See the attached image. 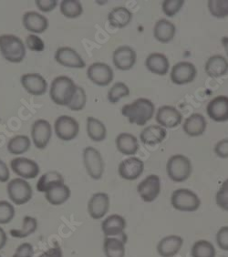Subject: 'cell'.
<instances>
[{
  "instance_id": "1",
  "label": "cell",
  "mask_w": 228,
  "mask_h": 257,
  "mask_svg": "<svg viewBox=\"0 0 228 257\" xmlns=\"http://www.w3.org/2000/svg\"><path fill=\"white\" fill-rule=\"evenodd\" d=\"M155 106L152 100L145 98L135 99L132 103L126 104L122 108V114L129 119L130 123L144 126L153 119Z\"/></svg>"
},
{
  "instance_id": "2",
  "label": "cell",
  "mask_w": 228,
  "mask_h": 257,
  "mask_svg": "<svg viewBox=\"0 0 228 257\" xmlns=\"http://www.w3.org/2000/svg\"><path fill=\"white\" fill-rule=\"evenodd\" d=\"M78 86L73 79L67 76H60L53 79L50 89L51 100L60 106H69L77 92Z\"/></svg>"
},
{
  "instance_id": "3",
  "label": "cell",
  "mask_w": 228,
  "mask_h": 257,
  "mask_svg": "<svg viewBox=\"0 0 228 257\" xmlns=\"http://www.w3.org/2000/svg\"><path fill=\"white\" fill-rule=\"evenodd\" d=\"M0 52L9 62L20 63L25 59L26 46L22 40L15 35H1Z\"/></svg>"
},
{
  "instance_id": "4",
  "label": "cell",
  "mask_w": 228,
  "mask_h": 257,
  "mask_svg": "<svg viewBox=\"0 0 228 257\" xmlns=\"http://www.w3.org/2000/svg\"><path fill=\"white\" fill-rule=\"evenodd\" d=\"M166 172L173 182L183 183L191 176L193 165L188 157L183 154H174L167 161Z\"/></svg>"
},
{
  "instance_id": "5",
  "label": "cell",
  "mask_w": 228,
  "mask_h": 257,
  "mask_svg": "<svg viewBox=\"0 0 228 257\" xmlns=\"http://www.w3.org/2000/svg\"><path fill=\"white\" fill-rule=\"evenodd\" d=\"M171 204L180 212L193 213L201 206V199L190 189H177L172 193Z\"/></svg>"
},
{
  "instance_id": "6",
  "label": "cell",
  "mask_w": 228,
  "mask_h": 257,
  "mask_svg": "<svg viewBox=\"0 0 228 257\" xmlns=\"http://www.w3.org/2000/svg\"><path fill=\"white\" fill-rule=\"evenodd\" d=\"M10 201L16 205H23L29 203L33 196V190L30 183L22 178L11 180L7 186Z\"/></svg>"
},
{
  "instance_id": "7",
  "label": "cell",
  "mask_w": 228,
  "mask_h": 257,
  "mask_svg": "<svg viewBox=\"0 0 228 257\" xmlns=\"http://www.w3.org/2000/svg\"><path fill=\"white\" fill-rule=\"evenodd\" d=\"M83 163L86 172L89 177L93 180H99L104 173V161L97 149L86 147L83 151Z\"/></svg>"
},
{
  "instance_id": "8",
  "label": "cell",
  "mask_w": 228,
  "mask_h": 257,
  "mask_svg": "<svg viewBox=\"0 0 228 257\" xmlns=\"http://www.w3.org/2000/svg\"><path fill=\"white\" fill-rule=\"evenodd\" d=\"M54 130L58 138L63 142H70L78 136L79 124L73 117L62 115L56 119Z\"/></svg>"
},
{
  "instance_id": "9",
  "label": "cell",
  "mask_w": 228,
  "mask_h": 257,
  "mask_svg": "<svg viewBox=\"0 0 228 257\" xmlns=\"http://www.w3.org/2000/svg\"><path fill=\"white\" fill-rule=\"evenodd\" d=\"M162 184L158 175L150 174L137 186V192L141 199L145 203H153L161 193Z\"/></svg>"
},
{
  "instance_id": "10",
  "label": "cell",
  "mask_w": 228,
  "mask_h": 257,
  "mask_svg": "<svg viewBox=\"0 0 228 257\" xmlns=\"http://www.w3.org/2000/svg\"><path fill=\"white\" fill-rule=\"evenodd\" d=\"M87 76L88 79L95 85L99 87H106L113 80V69L106 63L95 62L87 69Z\"/></svg>"
},
{
  "instance_id": "11",
  "label": "cell",
  "mask_w": 228,
  "mask_h": 257,
  "mask_svg": "<svg viewBox=\"0 0 228 257\" xmlns=\"http://www.w3.org/2000/svg\"><path fill=\"white\" fill-rule=\"evenodd\" d=\"M197 75L196 67L189 61H181L172 68L170 78L174 84L185 85L193 82Z\"/></svg>"
},
{
  "instance_id": "12",
  "label": "cell",
  "mask_w": 228,
  "mask_h": 257,
  "mask_svg": "<svg viewBox=\"0 0 228 257\" xmlns=\"http://www.w3.org/2000/svg\"><path fill=\"white\" fill-rule=\"evenodd\" d=\"M10 168L14 173L24 180L35 179L40 174V168L35 161L25 157H17L10 163Z\"/></svg>"
},
{
  "instance_id": "13",
  "label": "cell",
  "mask_w": 228,
  "mask_h": 257,
  "mask_svg": "<svg viewBox=\"0 0 228 257\" xmlns=\"http://www.w3.org/2000/svg\"><path fill=\"white\" fill-rule=\"evenodd\" d=\"M127 227V222L125 218L119 214H111L101 223V231L104 237H119L127 241L125 234V229Z\"/></svg>"
},
{
  "instance_id": "14",
  "label": "cell",
  "mask_w": 228,
  "mask_h": 257,
  "mask_svg": "<svg viewBox=\"0 0 228 257\" xmlns=\"http://www.w3.org/2000/svg\"><path fill=\"white\" fill-rule=\"evenodd\" d=\"M52 136V127L46 119H37L31 127V138L36 148L43 150L48 146Z\"/></svg>"
},
{
  "instance_id": "15",
  "label": "cell",
  "mask_w": 228,
  "mask_h": 257,
  "mask_svg": "<svg viewBox=\"0 0 228 257\" xmlns=\"http://www.w3.org/2000/svg\"><path fill=\"white\" fill-rule=\"evenodd\" d=\"M55 60L61 66L70 69H83L86 67L81 56L72 48L60 47L55 53Z\"/></svg>"
},
{
  "instance_id": "16",
  "label": "cell",
  "mask_w": 228,
  "mask_h": 257,
  "mask_svg": "<svg viewBox=\"0 0 228 257\" xmlns=\"http://www.w3.org/2000/svg\"><path fill=\"white\" fill-rule=\"evenodd\" d=\"M155 119L164 128H176L183 121V115L174 106L164 105L159 108Z\"/></svg>"
},
{
  "instance_id": "17",
  "label": "cell",
  "mask_w": 228,
  "mask_h": 257,
  "mask_svg": "<svg viewBox=\"0 0 228 257\" xmlns=\"http://www.w3.org/2000/svg\"><path fill=\"white\" fill-rule=\"evenodd\" d=\"M109 195L107 193H96L89 199L88 203V213L93 220H100L104 218L109 210Z\"/></svg>"
},
{
  "instance_id": "18",
  "label": "cell",
  "mask_w": 228,
  "mask_h": 257,
  "mask_svg": "<svg viewBox=\"0 0 228 257\" xmlns=\"http://www.w3.org/2000/svg\"><path fill=\"white\" fill-rule=\"evenodd\" d=\"M144 163L137 157H129L120 163L118 173L122 178L127 181H134L143 175Z\"/></svg>"
},
{
  "instance_id": "19",
  "label": "cell",
  "mask_w": 228,
  "mask_h": 257,
  "mask_svg": "<svg viewBox=\"0 0 228 257\" xmlns=\"http://www.w3.org/2000/svg\"><path fill=\"white\" fill-rule=\"evenodd\" d=\"M136 52L130 46H120L114 50L112 55L114 66L123 71L133 69L136 63Z\"/></svg>"
},
{
  "instance_id": "20",
  "label": "cell",
  "mask_w": 228,
  "mask_h": 257,
  "mask_svg": "<svg viewBox=\"0 0 228 257\" xmlns=\"http://www.w3.org/2000/svg\"><path fill=\"white\" fill-rule=\"evenodd\" d=\"M206 112L209 118L216 122L228 120V96L219 95L211 99L207 104Z\"/></svg>"
},
{
  "instance_id": "21",
  "label": "cell",
  "mask_w": 228,
  "mask_h": 257,
  "mask_svg": "<svg viewBox=\"0 0 228 257\" xmlns=\"http://www.w3.org/2000/svg\"><path fill=\"white\" fill-rule=\"evenodd\" d=\"M20 82L26 91L33 96L44 95L48 89V83L44 77L39 73L22 75Z\"/></svg>"
},
{
  "instance_id": "22",
  "label": "cell",
  "mask_w": 228,
  "mask_h": 257,
  "mask_svg": "<svg viewBox=\"0 0 228 257\" xmlns=\"http://www.w3.org/2000/svg\"><path fill=\"white\" fill-rule=\"evenodd\" d=\"M184 238L171 234L162 238L157 244V252L161 257H174L183 247Z\"/></svg>"
},
{
  "instance_id": "23",
  "label": "cell",
  "mask_w": 228,
  "mask_h": 257,
  "mask_svg": "<svg viewBox=\"0 0 228 257\" xmlns=\"http://www.w3.org/2000/svg\"><path fill=\"white\" fill-rule=\"evenodd\" d=\"M22 23L26 30L35 34H41L49 28L48 19L36 11L26 12L22 19Z\"/></svg>"
},
{
  "instance_id": "24",
  "label": "cell",
  "mask_w": 228,
  "mask_h": 257,
  "mask_svg": "<svg viewBox=\"0 0 228 257\" xmlns=\"http://www.w3.org/2000/svg\"><path fill=\"white\" fill-rule=\"evenodd\" d=\"M145 67L150 72L158 76H164L167 74L170 69V61L168 58L163 54L154 52L146 58Z\"/></svg>"
},
{
  "instance_id": "25",
  "label": "cell",
  "mask_w": 228,
  "mask_h": 257,
  "mask_svg": "<svg viewBox=\"0 0 228 257\" xmlns=\"http://www.w3.org/2000/svg\"><path fill=\"white\" fill-rule=\"evenodd\" d=\"M207 127V121L204 116L200 113H193L184 120L183 130L184 134L190 137H199L204 134Z\"/></svg>"
},
{
  "instance_id": "26",
  "label": "cell",
  "mask_w": 228,
  "mask_h": 257,
  "mask_svg": "<svg viewBox=\"0 0 228 257\" xmlns=\"http://www.w3.org/2000/svg\"><path fill=\"white\" fill-rule=\"evenodd\" d=\"M167 136V131L160 125H150L140 134V140L144 145L155 146L162 144Z\"/></svg>"
},
{
  "instance_id": "27",
  "label": "cell",
  "mask_w": 228,
  "mask_h": 257,
  "mask_svg": "<svg viewBox=\"0 0 228 257\" xmlns=\"http://www.w3.org/2000/svg\"><path fill=\"white\" fill-rule=\"evenodd\" d=\"M204 71L211 78H221L228 72V60L222 55H213L204 65Z\"/></svg>"
},
{
  "instance_id": "28",
  "label": "cell",
  "mask_w": 228,
  "mask_h": 257,
  "mask_svg": "<svg viewBox=\"0 0 228 257\" xmlns=\"http://www.w3.org/2000/svg\"><path fill=\"white\" fill-rule=\"evenodd\" d=\"M117 150L126 156H134L139 150V142L133 134L128 133L120 134L115 140Z\"/></svg>"
},
{
  "instance_id": "29",
  "label": "cell",
  "mask_w": 228,
  "mask_h": 257,
  "mask_svg": "<svg viewBox=\"0 0 228 257\" xmlns=\"http://www.w3.org/2000/svg\"><path fill=\"white\" fill-rule=\"evenodd\" d=\"M176 34V27L174 23L165 19L159 20L154 28V36L155 40L161 43H169L174 40Z\"/></svg>"
},
{
  "instance_id": "30",
  "label": "cell",
  "mask_w": 228,
  "mask_h": 257,
  "mask_svg": "<svg viewBox=\"0 0 228 257\" xmlns=\"http://www.w3.org/2000/svg\"><path fill=\"white\" fill-rule=\"evenodd\" d=\"M70 194L71 192L68 185H66L64 183H59L45 193V198L51 205L59 206L68 202Z\"/></svg>"
},
{
  "instance_id": "31",
  "label": "cell",
  "mask_w": 228,
  "mask_h": 257,
  "mask_svg": "<svg viewBox=\"0 0 228 257\" xmlns=\"http://www.w3.org/2000/svg\"><path fill=\"white\" fill-rule=\"evenodd\" d=\"M133 20V13L124 7H116L109 12L108 20L111 27L124 29L129 25Z\"/></svg>"
},
{
  "instance_id": "32",
  "label": "cell",
  "mask_w": 228,
  "mask_h": 257,
  "mask_svg": "<svg viewBox=\"0 0 228 257\" xmlns=\"http://www.w3.org/2000/svg\"><path fill=\"white\" fill-rule=\"evenodd\" d=\"M127 241L119 237H104L103 252L106 257H125Z\"/></svg>"
},
{
  "instance_id": "33",
  "label": "cell",
  "mask_w": 228,
  "mask_h": 257,
  "mask_svg": "<svg viewBox=\"0 0 228 257\" xmlns=\"http://www.w3.org/2000/svg\"><path fill=\"white\" fill-rule=\"evenodd\" d=\"M87 134L93 142L100 143L107 137V128L104 123L94 117L87 118Z\"/></svg>"
},
{
  "instance_id": "34",
  "label": "cell",
  "mask_w": 228,
  "mask_h": 257,
  "mask_svg": "<svg viewBox=\"0 0 228 257\" xmlns=\"http://www.w3.org/2000/svg\"><path fill=\"white\" fill-rule=\"evenodd\" d=\"M64 183L63 176L57 171H50L41 175L37 183V190L40 193H46L54 185Z\"/></svg>"
},
{
  "instance_id": "35",
  "label": "cell",
  "mask_w": 228,
  "mask_h": 257,
  "mask_svg": "<svg viewBox=\"0 0 228 257\" xmlns=\"http://www.w3.org/2000/svg\"><path fill=\"white\" fill-rule=\"evenodd\" d=\"M39 226L38 220L32 216L27 215L23 218V224L20 229H12L10 230V235L12 237L23 239L33 234L37 231Z\"/></svg>"
},
{
  "instance_id": "36",
  "label": "cell",
  "mask_w": 228,
  "mask_h": 257,
  "mask_svg": "<svg viewBox=\"0 0 228 257\" xmlns=\"http://www.w3.org/2000/svg\"><path fill=\"white\" fill-rule=\"evenodd\" d=\"M31 146L30 139L26 135H18L11 139L8 144V151L13 155H21L27 153Z\"/></svg>"
},
{
  "instance_id": "37",
  "label": "cell",
  "mask_w": 228,
  "mask_h": 257,
  "mask_svg": "<svg viewBox=\"0 0 228 257\" xmlns=\"http://www.w3.org/2000/svg\"><path fill=\"white\" fill-rule=\"evenodd\" d=\"M60 12L68 19H77L83 13V7L79 0H63L60 2Z\"/></svg>"
},
{
  "instance_id": "38",
  "label": "cell",
  "mask_w": 228,
  "mask_h": 257,
  "mask_svg": "<svg viewBox=\"0 0 228 257\" xmlns=\"http://www.w3.org/2000/svg\"><path fill=\"white\" fill-rule=\"evenodd\" d=\"M216 251L213 243L207 240H198L191 248V257H215Z\"/></svg>"
},
{
  "instance_id": "39",
  "label": "cell",
  "mask_w": 228,
  "mask_h": 257,
  "mask_svg": "<svg viewBox=\"0 0 228 257\" xmlns=\"http://www.w3.org/2000/svg\"><path fill=\"white\" fill-rule=\"evenodd\" d=\"M130 95L129 87L124 82L119 81L112 85V87L108 91V100L109 103L116 104L119 102L121 99L127 97Z\"/></svg>"
},
{
  "instance_id": "40",
  "label": "cell",
  "mask_w": 228,
  "mask_h": 257,
  "mask_svg": "<svg viewBox=\"0 0 228 257\" xmlns=\"http://www.w3.org/2000/svg\"><path fill=\"white\" fill-rule=\"evenodd\" d=\"M207 7L211 15L216 19L228 17V0H209Z\"/></svg>"
},
{
  "instance_id": "41",
  "label": "cell",
  "mask_w": 228,
  "mask_h": 257,
  "mask_svg": "<svg viewBox=\"0 0 228 257\" xmlns=\"http://www.w3.org/2000/svg\"><path fill=\"white\" fill-rule=\"evenodd\" d=\"M15 207L8 201H0V224H8L15 217Z\"/></svg>"
},
{
  "instance_id": "42",
  "label": "cell",
  "mask_w": 228,
  "mask_h": 257,
  "mask_svg": "<svg viewBox=\"0 0 228 257\" xmlns=\"http://www.w3.org/2000/svg\"><path fill=\"white\" fill-rule=\"evenodd\" d=\"M184 6V0H164L162 4V10L164 15L174 18V16L178 14Z\"/></svg>"
},
{
  "instance_id": "43",
  "label": "cell",
  "mask_w": 228,
  "mask_h": 257,
  "mask_svg": "<svg viewBox=\"0 0 228 257\" xmlns=\"http://www.w3.org/2000/svg\"><path fill=\"white\" fill-rule=\"evenodd\" d=\"M86 102H87L86 92H85L84 89H82L81 87L78 86L77 92H76L72 101L68 106V108L71 109V110H73V111H80V110L84 109Z\"/></svg>"
},
{
  "instance_id": "44",
  "label": "cell",
  "mask_w": 228,
  "mask_h": 257,
  "mask_svg": "<svg viewBox=\"0 0 228 257\" xmlns=\"http://www.w3.org/2000/svg\"><path fill=\"white\" fill-rule=\"evenodd\" d=\"M215 203L220 209L228 212V178L223 181L216 193Z\"/></svg>"
},
{
  "instance_id": "45",
  "label": "cell",
  "mask_w": 228,
  "mask_h": 257,
  "mask_svg": "<svg viewBox=\"0 0 228 257\" xmlns=\"http://www.w3.org/2000/svg\"><path fill=\"white\" fill-rule=\"evenodd\" d=\"M26 46L32 51L40 52L45 49V43L43 40L40 39L37 35H29L26 39Z\"/></svg>"
},
{
  "instance_id": "46",
  "label": "cell",
  "mask_w": 228,
  "mask_h": 257,
  "mask_svg": "<svg viewBox=\"0 0 228 257\" xmlns=\"http://www.w3.org/2000/svg\"><path fill=\"white\" fill-rule=\"evenodd\" d=\"M216 243L224 252H228V225L222 226L216 232Z\"/></svg>"
},
{
  "instance_id": "47",
  "label": "cell",
  "mask_w": 228,
  "mask_h": 257,
  "mask_svg": "<svg viewBox=\"0 0 228 257\" xmlns=\"http://www.w3.org/2000/svg\"><path fill=\"white\" fill-rule=\"evenodd\" d=\"M34 249L30 242H23L15 250L13 257H33Z\"/></svg>"
},
{
  "instance_id": "48",
  "label": "cell",
  "mask_w": 228,
  "mask_h": 257,
  "mask_svg": "<svg viewBox=\"0 0 228 257\" xmlns=\"http://www.w3.org/2000/svg\"><path fill=\"white\" fill-rule=\"evenodd\" d=\"M214 154L218 156L219 158H228V139H223L219 141L214 146Z\"/></svg>"
},
{
  "instance_id": "49",
  "label": "cell",
  "mask_w": 228,
  "mask_h": 257,
  "mask_svg": "<svg viewBox=\"0 0 228 257\" xmlns=\"http://www.w3.org/2000/svg\"><path fill=\"white\" fill-rule=\"evenodd\" d=\"M36 6L42 12H50L58 6L57 0H36Z\"/></svg>"
},
{
  "instance_id": "50",
  "label": "cell",
  "mask_w": 228,
  "mask_h": 257,
  "mask_svg": "<svg viewBox=\"0 0 228 257\" xmlns=\"http://www.w3.org/2000/svg\"><path fill=\"white\" fill-rule=\"evenodd\" d=\"M10 177V169L2 160H0V183H8Z\"/></svg>"
},
{
  "instance_id": "51",
  "label": "cell",
  "mask_w": 228,
  "mask_h": 257,
  "mask_svg": "<svg viewBox=\"0 0 228 257\" xmlns=\"http://www.w3.org/2000/svg\"><path fill=\"white\" fill-rule=\"evenodd\" d=\"M39 257H63V253L60 246H54L47 250Z\"/></svg>"
},
{
  "instance_id": "52",
  "label": "cell",
  "mask_w": 228,
  "mask_h": 257,
  "mask_svg": "<svg viewBox=\"0 0 228 257\" xmlns=\"http://www.w3.org/2000/svg\"><path fill=\"white\" fill-rule=\"evenodd\" d=\"M8 242V235L5 230L2 227H0V250H2L3 248L5 247L6 244Z\"/></svg>"
},
{
  "instance_id": "53",
  "label": "cell",
  "mask_w": 228,
  "mask_h": 257,
  "mask_svg": "<svg viewBox=\"0 0 228 257\" xmlns=\"http://www.w3.org/2000/svg\"><path fill=\"white\" fill-rule=\"evenodd\" d=\"M221 43L223 45V49L225 50V53L227 55L228 58V37H223L221 39Z\"/></svg>"
},
{
  "instance_id": "54",
  "label": "cell",
  "mask_w": 228,
  "mask_h": 257,
  "mask_svg": "<svg viewBox=\"0 0 228 257\" xmlns=\"http://www.w3.org/2000/svg\"><path fill=\"white\" fill-rule=\"evenodd\" d=\"M0 257H1V256H0Z\"/></svg>"
}]
</instances>
